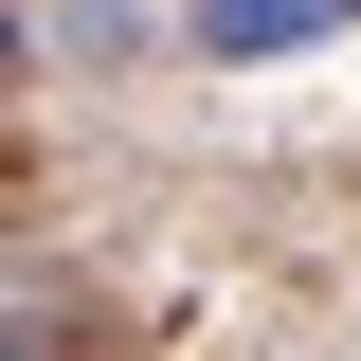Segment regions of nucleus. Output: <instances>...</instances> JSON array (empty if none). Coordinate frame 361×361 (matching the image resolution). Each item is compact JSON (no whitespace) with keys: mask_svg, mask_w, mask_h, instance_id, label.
<instances>
[{"mask_svg":"<svg viewBox=\"0 0 361 361\" xmlns=\"http://www.w3.org/2000/svg\"><path fill=\"white\" fill-rule=\"evenodd\" d=\"M343 0H199V54H307Z\"/></svg>","mask_w":361,"mask_h":361,"instance_id":"nucleus-1","label":"nucleus"}]
</instances>
